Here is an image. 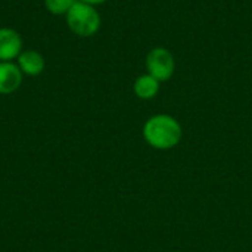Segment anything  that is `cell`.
<instances>
[{"instance_id":"cell-1","label":"cell","mask_w":252,"mask_h":252,"mask_svg":"<svg viewBox=\"0 0 252 252\" xmlns=\"http://www.w3.org/2000/svg\"><path fill=\"white\" fill-rule=\"evenodd\" d=\"M183 137L180 123L167 114L151 117L143 126V139L149 146L158 151H168L176 148Z\"/></svg>"},{"instance_id":"cell-2","label":"cell","mask_w":252,"mask_h":252,"mask_svg":"<svg viewBox=\"0 0 252 252\" xmlns=\"http://www.w3.org/2000/svg\"><path fill=\"white\" fill-rule=\"evenodd\" d=\"M65 16L68 28L80 37H92L100 28V15L93 4L77 0Z\"/></svg>"},{"instance_id":"cell-3","label":"cell","mask_w":252,"mask_h":252,"mask_svg":"<svg viewBox=\"0 0 252 252\" xmlns=\"http://www.w3.org/2000/svg\"><path fill=\"white\" fill-rule=\"evenodd\" d=\"M146 69L159 83L170 80L176 69L173 53L165 47H154L146 56Z\"/></svg>"},{"instance_id":"cell-4","label":"cell","mask_w":252,"mask_h":252,"mask_svg":"<svg viewBox=\"0 0 252 252\" xmlns=\"http://www.w3.org/2000/svg\"><path fill=\"white\" fill-rule=\"evenodd\" d=\"M22 52V38L13 28H0V62H12Z\"/></svg>"},{"instance_id":"cell-5","label":"cell","mask_w":252,"mask_h":252,"mask_svg":"<svg viewBox=\"0 0 252 252\" xmlns=\"http://www.w3.org/2000/svg\"><path fill=\"white\" fill-rule=\"evenodd\" d=\"M22 84V72L13 62H0V94H10Z\"/></svg>"},{"instance_id":"cell-6","label":"cell","mask_w":252,"mask_h":252,"mask_svg":"<svg viewBox=\"0 0 252 252\" xmlns=\"http://www.w3.org/2000/svg\"><path fill=\"white\" fill-rule=\"evenodd\" d=\"M18 66L22 74L30 77H37L44 71L46 61L43 55L37 50H22L21 55L16 58Z\"/></svg>"},{"instance_id":"cell-7","label":"cell","mask_w":252,"mask_h":252,"mask_svg":"<svg viewBox=\"0 0 252 252\" xmlns=\"http://www.w3.org/2000/svg\"><path fill=\"white\" fill-rule=\"evenodd\" d=\"M133 90H134V94L139 99L151 100L159 92V81L157 78H154L152 75H149V74H143V75L136 78Z\"/></svg>"},{"instance_id":"cell-8","label":"cell","mask_w":252,"mask_h":252,"mask_svg":"<svg viewBox=\"0 0 252 252\" xmlns=\"http://www.w3.org/2000/svg\"><path fill=\"white\" fill-rule=\"evenodd\" d=\"M77 0H44L46 9L53 15H66Z\"/></svg>"},{"instance_id":"cell-9","label":"cell","mask_w":252,"mask_h":252,"mask_svg":"<svg viewBox=\"0 0 252 252\" xmlns=\"http://www.w3.org/2000/svg\"><path fill=\"white\" fill-rule=\"evenodd\" d=\"M80 1H84V3H89V4H93V6H96V4L105 3L106 0H80Z\"/></svg>"}]
</instances>
